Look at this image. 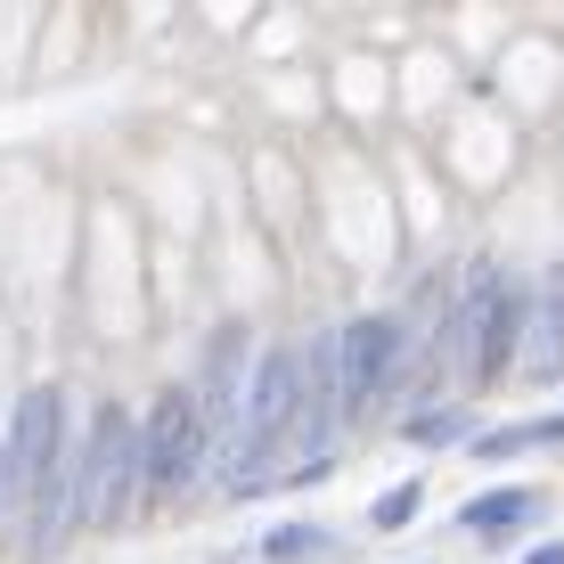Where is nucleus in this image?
I'll return each instance as SVG.
<instances>
[{"label": "nucleus", "mask_w": 564, "mask_h": 564, "mask_svg": "<svg viewBox=\"0 0 564 564\" xmlns=\"http://www.w3.org/2000/svg\"><path fill=\"white\" fill-rule=\"evenodd\" d=\"M458 434H466L458 410H417V417H410V442H417V451H434V442H458Z\"/></svg>", "instance_id": "nucleus-11"}, {"label": "nucleus", "mask_w": 564, "mask_h": 564, "mask_svg": "<svg viewBox=\"0 0 564 564\" xmlns=\"http://www.w3.org/2000/svg\"><path fill=\"white\" fill-rule=\"evenodd\" d=\"M205 458H213V434H205V410H197V384H164L148 425H140V499L188 491Z\"/></svg>", "instance_id": "nucleus-2"}, {"label": "nucleus", "mask_w": 564, "mask_h": 564, "mask_svg": "<svg viewBox=\"0 0 564 564\" xmlns=\"http://www.w3.org/2000/svg\"><path fill=\"white\" fill-rule=\"evenodd\" d=\"M523 564H564V540H549V549H532Z\"/></svg>", "instance_id": "nucleus-12"}, {"label": "nucleus", "mask_w": 564, "mask_h": 564, "mask_svg": "<svg viewBox=\"0 0 564 564\" xmlns=\"http://www.w3.org/2000/svg\"><path fill=\"white\" fill-rule=\"evenodd\" d=\"M336 368H344V417H368L393 384H410L401 319H352V327H336Z\"/></svg>", "instance_id": "nucleus-4"}, {"label": "nucleus", "mask_w": 564, "mask_h": 564, "mask_svg": "<svg viewBox=\"0 0 564 564\" xmlns=\"http://www.w3.org/2000/svg\"><path fill=\"white\" fill-rule=\"evenodd\" d=\"M57 393L50 384H33L25 401H17V425H9V442H0V508H17V499H33L42 491V475L57 466Z\"/></svg>", "instance_id": "nucleus-5"}, {"label": "nucleus", "mask_w": 564, "mask_h": 564, "mask_svg": "<svg viewBox=\"0 0 564 564\" xmlns=\"http://www.w3.org/2000/svg\"><path fill=\"white\" fill-rule=\"evenodd\" d=\"M140 491V425L123 410H99L83 442V482H74V523H115Z\"/></svg>", "instance_id": "nucleus-3"}, {"label": "nucleus", "mask_w": 564, "mask_h": 564, "mask_svg": "<svg viewBox=\"0 0 564 564\" xmlns=\"http://www.w3.org/2000/svg\"><path fill=\"white\" fill-rule=\"evenodd\" d=\"M417 508H425V482H393V491L368 508V523H377V532H401V523H417Z\"/></svg>", "instance_id": "nucleus-10"}, {"label": "nucleus", "mask_w": 564, "mask_h": 564, "mask_svg": "<svg viewBox=\"0 0 564 564\" xmlns=\"http://www.w3.org/2000/svg\"><path fill=\"white\" fill-rule=\"evenodd\" d=\"M549 442H564V410L556 417H523V425H499V434L466 442L475 458H516V451H549Z\"/></svg>", "instance_id": "nucleus-8"}, {"label": "nucleus", "mask_w": 564, "mask_h": 564, "mask_svg": "<svg viewBox=\"0 0 564 564\" xmlns=\"http://www.w3.org/2000/svg\"><path fill=\"white\" fill-rule=\"evenodd\" d=\"M532 516H540V491H523V482H508V491H482V499H475V508H466L458 523H466L475 540H516V532H523Z\"/></svg>", "instance_id": "nucleus-7"}, {"label": "nucleus", "mask_w": 564, "mask_h": 564, "mask_svg": "<svg viewBox=\"0 0 564 564\" xmlns=\"http://www.w3.org/2000/svg\"><path fill=\"white\" fill-rule=\"evenodd\" d=\"M564 368V270L532 295V327H523V377H556Z\"/></svg>", "instance_id": "nucleus-6"}, {"label": "nucleus", "mask_w": 564, "mask_h": 564, "mask_svg": "<svg viewBox=\"0 0 564 564\" xmlns=\"http://www.w3.org/2000/svg\"><path fill=\"white\" fill-rule=\"evenodd\" d=\"M327 549H336V540H327L319 523H279V532L262 540V556H270V564H311V556H327Z\"/></svg>", "instance_id": "nucleus-9"}, {"label": "nucleus", "mask_w": 564, "mask_h": 564, "mask_svg": "<svg viewBox=\"0 0 564 564\" xmlns=\"http://www.w3.org/2000/svg\"><path fill=\"white\" fill-rule=\"evenodd\" d=\"M516 295L508 279H499L491 262H466L458 279V303L451 319H442V368H451L458 384H499V368L516 360Z\"/></svg>", "instance_id": "nucleus-1"}]
</instances>
